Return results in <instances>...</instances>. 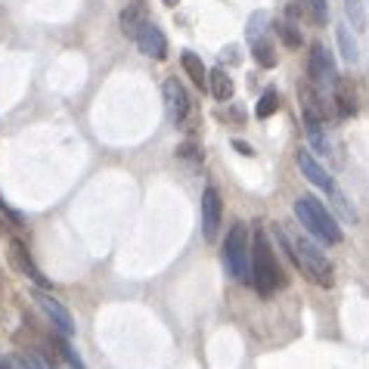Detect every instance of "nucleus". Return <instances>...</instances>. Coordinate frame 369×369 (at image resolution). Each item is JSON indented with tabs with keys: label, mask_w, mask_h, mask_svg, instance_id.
<instances>
[{
	"label": "nucleus",
	"mask_w": 369,
	"mask_h": 369,
	"mask_svg": "<svg viewBox=\"0 0 369 369\" xmlns=\"http://www.w3.org/2000/svg\"><path fill=\"white\" fill-rule=\"evenodd\" d=\"M277 239L282 242V249L288 251V258H292L295 264L316 282V286H326V288L332 286V264H329V258H326V251L320 249V245L310 242L307 236L292 239L282 227H277Z\"/></svg>",
	"instance_id": "nucleus-1"
},
{
	"label": "nucleus",
	"mask_w": 369,
	"mask_h": 369,
	"mask_svg": "<svg viewBox=\"0 0 369 369\" xmlns=\"http://www.w3.org/2000/svg\"><path fill=\"white\" fill-rule=\"evenodd\" d=\"M251 286L258 288V295H273L279 286H286V277L279 270V260L273 255V245L267 239L264 230L255 233V245H251Z\"/></svg>",
	"instance_id": "nucleus-2"
},
{
	"label": "nucleus",
	"mask_w": 369,
	"mask_h": 369,
	"mask_svg": "<svg viewBox=\"0 0 369 369\" xmlns=\"http://www.w3.org/2000/svg\"><path fill=\"white\" fill-rule=\"evenodd\" d=\"M295 217L301 221V227L310 236L323 239L326 245H338L342 242V227L335 223V217L326 211V205L316 195H298L295 199Z\"/></svg>",
	"instance_id": "nucleus-3"
},
{
	"label": "nucleus",
	"mask_w": 369,
	"mask_h": 369,
	"mask_svg": "<svg viewBox=\"0 0 369 369\" xmlns=\"http://www.w3.org/2000/svg\"><path fill=\"white\" fill-rule=\"evenodd\" d=\"M223 267L236 282L249 286L251 282V242H249V230L245 223H233L227 239H223Z\"/></svg>",
	"instance_id": "nucleus-4"
},
{
	"label": "nucleus",
	"mask_w": 369,
	"mask_h": 369,
	"mask_svg": "<svg viewBox=\"0 0 369 369\" xmlns=\"http://www.w3.org/2000/svg\"><path fill=\"white\" fill-rule=\"evenodd\" d=\"M307 75H310V81H314V87H332L338 81L335 60H332V53L323 47V43H314V47H310Z\"/></svg>",
	"instance_id": "nucleus-5"
},
{
	"label": "nucleus",
	"mask_w": 369,
	"mask_h": 369,
	"mask_svg": "<svg viewBox=\"0 0 369 369\" xmlns=\"http://www.w3.org/2000/svg\"><path fill=\"white\" fill-rule=\"evenodd\" d=\"M34 301H38V307L47 314V320L53 323V329L60 332V335H65V338L75 335V320H71V314L62 307V301H56L53 295H47V292H38Z\"/></svg>",
	"instance_id": "nucleus-6"
},
{
	"label": "nucleus",
	"mask_w": 369,
	"mask_h": 369,
	"mask_svg": "<svg viewBox=\"0 0 369 369\" xmlns=\"http://www.w3.org/2000/svg\"><path fill=\"white\" fill-rule=\"evenodd\" d=\"M165 93V109H168V118L174 125H183V118L190 115V97H186V87L177 78H168L162 87Z\"/></svg>",
	"instance_id": "nucleus-7"
},
{
	"label": "nucleus",
	"mask_w": 369,
	"mask_h": 369,
	"mask_svg": "<svg viewBox=\"0 0 369 369\" xmlns=\"http://www.w3.org/2000/svg\"><path fill=\"white\" fill-rule=\"evenodd\" d=\"M221 217H223V202H221V193L214 186H205L202 193V233L211 242L217 236V227H221Z\"/></svg>",
	"instance_id": "nucleus-8"
},
{
	"label": "nucleus",
	"mask_w": 369,
	"mask_h": 369,
	"mask_svg": "<svg viewBox=\"0 0 369 369\" xmlns=\"http://www.w3.org/2000/svg\"><path fill=\"white\" fill-rule=\"evenodd\" d=\"M10 264L16 267V270L22 273V277H28L32 282H38V286H50V279L41 273V267L32 260V251L25 249V242L22 239H10Z\"/></svg>",
	"instance_id": "nucleus-9"
},
{
	"label": "nucleus",
	"mask_w": 369,
	"mask_h": 369,
	"mask_svg": "<svg viewBox=\"0 0 369 369\" xmlns=\"http://www.w3.org/2000/svg\"><path fill=\"white\" fill-rule=\"evenodd\" d=\"M137 47H140L143 56H149V60H165L168 56V38L162 34V28L152 25V22H146V25L137 32Z\"/></svg>",
	"instance_id": "nucleus-10"
},
{
	"label": "nucleus",
	"mask_w": 369,
	"mask_h": 369,
	"mask_svg": "<svg viewBox=\"0 0 369 369\" xmlns=\"http://www.w3.org/2000/svg\"><path fill=\"white\" fill-rule=\"evenodd\" d=\"M295 162H298V168H301L304 177H307L314 186H320L323 193H332V190H335V180H332V174L326 171V168H323L320 162H316L314 155H310V149H298Z\"/></svg>",
	"instance_id": "nucleus-11"
},
{
	"label": "nucleus",
	"mask_w": 369,
	"mask_h": 369,
	"mask_svg": "<svg viewBox=\"0 0 369 369\" xmlns=\"http://www.w3.org/2000/svg\"><path fill=\"white\" fill-rule=\"evenodd\" d=\"M298 99H301V112H304V125H323L326 121V103L320 97V90L310 84L298 87Z\"/></svg>",
	"instance_id": "nucleus-12"
},
{
	"label": "nucleus",
	"mask_w": 369,
	"mask_h": 369,
	"mask_svg": "<svg viewBox=\"0 0 369 369\" xmlns=\"http://www.w3.org/2000/svg\"><path fill=\"white\" fill-rule=\"evenodd\" d=\"M146 0H134V4H127L125 10H121V32L127 34V38H137V32H140L143 25H146Z\"/></svg>",
	"instance_id": "nucleus-13"
},
{
	"label": "nucleus",
	"mask_w": 369,
	"mask_h": 369,
	"mask_svg": "<svg viewBox=\"0 0 369 369\" xmlns=\"http://www.w3.org/2000/svg\"><path fill=\"white\" fill-rule=\"evenodd\" d=\"M335 103H338V115L342 118H351V115H357V87H354V81H347V78H338L335 84Z\"/></svg>",
	"instance_id": "nucleus-14"
},
{
	"label": "nucleus",
	"mask_w": 369,
	"mask_h": 369,
	"mask_svg": "<svg viewBox=\"0 0 369 369\" xmlns=\"http://www.w3.org/2000/svg\"><path fill=\"white\" fill-rule=\"evenodd\" d=\"M180 65H183V71L190 75V81L199 87V90H205V87H208V69H205V62H202L195 53H190V50H183V53H180Z\"/></svg>",
	"instance_id": "nucleus-15"
},
{
	"label": "nucleus",
	"mask_w": 369,
	"mask_h": 369,
	"mask_svg": "<svg viewBox=\"0 0 369 369\" xmlns=\"http://www.w3.org/2000/svg\"><path fill=\"white\" fill-rule=\"evenodd\" d=\"M208 87H211V93H214L217 103H227V99H233V93H236L233 78H230L223 69H214L211 75H208Z\"/></svg>",
	"instance_id": "nucleus-16"
},
{
	"label": "nucleus",
	"mask_w": 369,
	"mask_h": 369,
	"mask_svg": "<svg viewBox=\"0 0 369 369\" xmlns=\"http://www.w3.org/2000/svg\"><path fill=\"white\" fill-rule=\"evenodd\" d=\"M335 38H338V47H342L344 62H347V65H357V62H360V47H357V41L351 38V28H347V25H338V28H335Z\"/></svg>",
	"instance_id": "nucleus-17"
},
{
	"label": "nucleus",
	"mask_w": 369,
	"mask_h": 369,
	"mask_svg": "<svg viewBox=\"0 0 369 369\" xmlns=\"http://www.w3.org/2000/svg\"><path fill=\"white\" fill-rule=\"evenodd\" d=\"M53 354H56V357H62L71 369H87L84 360L78 357V351L69 342H65V335H60V332H53Z\"/></svg>",
	"instance_id": "nucleus-18"
},
{
	"label": "nucleus",
	"mask_w": 369,
	"mask_h": 369,
	"mask_svg": "<svg viewBox=\"0 0 369 369\" xmlns=\"http://www.w3.org/2000/svg\"><path fill=\"white\" fill-rule=\"evenodd\" d=\"M251 56H255V62L260 69H273V65H277V53H273V43L267 34L258 41H251Z\"/></svg>",
	"instance_id": "nucleus-19"
},
{
	"label": "nucleus",
	"mask_w": 369,
	"mask_h": 369,
	"mask_svg": "<svg viewBox=\"0 0 369 369\" xmlns=\"http://www.w3.org/2000/svg\"><path fill=\"white\" fill-rule=\"evenodd\" d=\"M304 19L314 22V25H326L329 22V4L326 0H301Z\"/></svg>",
	"instance_id": "nucleus-20"
},
{
	"label": "nucleus",
	"mask_w": 369,
	"mask_h": 369,
	"mask_svg": "<svg viewBox=\"0 0 369 369\" xmlns=\"http://www.w3.org/2000/svg\"><path fill=\"white\" fill-rule=\"evenodd\" d=\"M277 34L282 38V43H286V47H292V50H298L301 47V28L295 25L292 19H282V22H277Z\"/></svg>",
	"instance_id": "nucleus-21"
},
{
	"label": "nucleus",
	"mask_w": 369,
	"mask_h": 369,
	"mask_svg": "<svg viewBox=\"0 0 369 369\" xmlns=\"http://www.w3.org/2000/svg\"><path fill=\"white\" fill-rule=\"evenodd\" d=\"M267 25H270V16H267L264 10H258L255 16L249 19V25H245V38H249V43L258 41V38H264V34H267Z\"/></svg>",
	"instance_id": "nucleus-22"
},
{
	"label": "nucleus",
	"mask_w": 369,
	"mask_h": 369,
	"mask_svg": "<svg viewBox=\"0 0 369 369\" xmlns=\"http://www.w3.org/2000/svg\"><path fill=\"white\" fill-rule=\"evenodd\" d=\"M332 199V208H335L338 214H342V221H351V223H357V211H354V205H347V199L342 195V190H332V193H326Z\"/></svg>",
	"instance_id": "nucleus-23"
},
{
	"label": "nucleus",
	"mask_w": 369,
	"mask_h": 369,
	"mask_svg": "<svg viewBox=\"0 0 369 369\" xmlns=\"http://www.w3.org/2000/svg\"><path fill=\"white\" fill-rule=\"evenodd\" d=\"M277 109H279V93H277V90H267L264 97L258 99V106H255V115H258L260 121H264V118H270V115L277 112Z\"/></svg>",
	"instance_id": "nucleus-24"
},
{
	"label": "nucleus",
	"mask_w": 369,
	"mask_h": 369,
	"mask_svg": "<svg viewBox=\"0 0 369 369\" xmlns=\"http://www.w3.org/2000/svg\"><path fill=\"white\" fill-rule=\"evenodd\" d=\"M344 16L351 19V25H354V28H363V25H366L363 4H360V0H347V4H344Z\"/></svg>",
	"instance_id": "nucleus-25"
},
{
	"label": "nucleus",
	"mask_w": 369,
	"mask_h": 369,
	"mask_svg": "<svg viewBox=\"0 0 369 369\" xmlns=\"http://www.w3.org/2000/svg\"><path fill=\"white\" fill-rule=\"evenodd\" d=\"M22 357L28 360V366L32 369H56L53 363H50V357H41V354H34V351H25Z\"/></svg>",
	"instance_id": "nucleus-26"
},
{
	"label": "nucleus",
	"mask_w": 369,
	"mask_h": 369,
	"mask_svg": "<svg viewBox=\"0 0 369 369\" xmlns=\"http://www.w3.org/2000/svg\"><path fill=\"white\" fill-rule=\"evenodd\" d=\"M233 149H239V155H255V149H251L249 143H242V140H233Z\"/></svg>",
	"instance_id": "nucleus-27"
},
{
	"label": "nucleus",
	"mask_w": 369,
	"mask_h": 369,
	"mask_svg": "<svg viewBox=\"0 0 369 369\" xmlns=\"http://www.w3.org/2000/svg\"><path fill=\"white\" fill-rule=\"evenodd\" d=\"M0 369H13V363H10V357H0Z\"/></svg>",
	"instance_id": "nucleus-28"
},
{
	"label": "nucleus",
	"mask_w": 369,
	"mask_h": 369,
	"mask_svg": "<svg viewBox=\"0 0 369 369\" xmlns=\"http://www.w3.org/2000/svg\"><path fill=\"white\" fill-rule=\"evenodd\" d=\"M180 4V0H165V6H177Z\"/></svg>",
	"instance_id": "nucleus-29"
}]
</instances>
